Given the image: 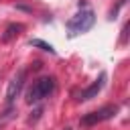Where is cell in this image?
Returning <instances> with one entry per match:
<instances>
[{"label": "cell", "instance_id": "6da1fadb", "mask_svg": "<svg viewBox=\"0 0 130 130\" xmlns=\"http://www.w3.org/2000/svg\"><path fill=\"white\" fill-rule=\"evenodd\" d=\"M93 24H95V14H93V10H91V8H83V10H79L75 16H71V18L67 20L69 37L83 35V32H87Z\"/></svg>", "mask_w": 130, "mask_h": 130}, {"label": "cell", "instance_id": "7a4b0ae2", "mask_svg": "<svg viewBox=\"0 0 130 130\" xmlns=\"http://www.w3.org/2000/svg\"><path fill=\"white\" fill-rule=\"evenodd\" d=\"M53 89H55V77H49V75L47 77H39L32 83V87L28 89V93H26V102L28 104H37V102L49 98L53 93Z\"/></svg>", "mask_w": 130, "mask_h": 130}, {"label": "cell", "instance_id": "3957f363", "mask_svg": "<svg viewBox=\"0 0 130 130\" xmlns=\"http://www.w3.org/2000/svg\"><path fill=\"white\" fill-rule=\"evenodd\" d=\"M116 112H118V106H104V108H100V110H93V112H89V114H85L83 118H81V126H95V124H100V122H104V120H110L112 116H116Z\"/></svg>", "mask_w": 130, "mask_h": 130}, {"label": "cell", "instance_id": "277c9868", "mask_svg": "<svg viewBox=\"0 0 130 130\" xmlns=\"http://www.w3.org/2000/svg\"><path fill=\"white\" fill-rule=\"evenodd\" d=\"M24 69H20L12 79H10V83H8V89H6V104L8 106H12V102L18 98V93H20V89H22V85H24Z\"/></svg>", "mask_w": 130, "mask_h": 130}, {"label": "cell", "instance_id": "5b68a950", "mask_svg": "<svg viewBox=\"0 0 130 130\" xmlns=\"http://www.w3.org/2000/svg\"><path fill=\"white\" fill-rule=\"evenodd\" d=\"M104 81H106V73H102L87 89H83L79 95H77V102H87V100H91V98H95L100 91H102V87H104Z\"/></svg>", "mask_w": 130, "mask_h": 130}, {"label": "cell", "instance_id": "8992f818", "mask_svg": "<svg viewBox=\"0 0 130 130\" xmlns=\"http://www.w3.org/2000/svg\"><path fill=\"white\" fill-rule=\"evenodd\" d=\"M22 30H24V24H20V22H12V24H8V26H6L4 35L0 37V41H2V43H10V41H12V39H16Z\"/></svg>", "mask_w": 130, "mask_h": 130}, {"label": "cell", "instance_id": "52a82bcc", "mask_svg": "<svg viewBox=\"0 0 130 130\" xmlns=\"http://www.w3.org/2000/svg\"><path fill=\"white\" fill-rule=\"evenodd\" d=\"M30 45L32 47H39V49H43V51H49V53H55V49L49 45V43H45V41H41V39H32L30 41Z\"/></svg>", "mask_w": 130, "mask_h": 130}]
</instances>
